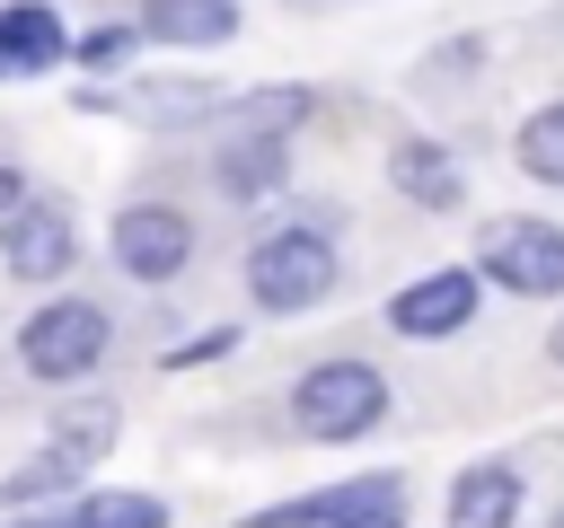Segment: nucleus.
Instances as JSON below:
<instances>
[{
  "instance_id": "1",
  "label": "nucleus",
  "mask_w": 564,
  "mask_h": 528,
  "mask_svg": "<svg viewBox=\"0 0 564 528\" xmlns=\"http://www.w3.org/2000/svg\"><path fill=\"white\" fill-rule=\"evenodd\" d=\"M291 414H300V431H317V440H361V431L388 414V378H379L370 361H317V370L300 378Z\"/></svg>"
},
{
  "instance_id": "2",
  "label": "nucleus",
  "mask_w": 564,
  "mask_h": 528,
  "mask_svg": "<svg viewBox=\"0 0 564 528\" xmlns=\"http://www.w3.org/2000/svg\"><path fill=\"white\" fill-rule=\"evenodd\" d=\"M247 290H256V308H317L326 290H335V246L317 238V229H273L256 255H247Z\"/></svg>"
},
{
  "instance_id": "3",
  "label": "nucleus",
  "mask_w": 564,
  "mask_h": 528,
  "mask_svg": "<svg viewBox=\"0 0 564 528\" xmlns=\"http://www.w3.org/2000/svg\"><path fill=\"white\" fill-rule=\"evenodd\" d=\"M18 361H26L35 378H88V370L106 361V308H97V299H53V308H35L26 334H18Z\"/></svg>"
},
{
  "instance_id": "4",
  "label": "nucleus",
  "mask_w": 564,
  "mask_h": 528,
  "mask_svg": "<svg viewBox=\"0 0 564 528\" xmlns=\"http://www.w3.org/2000/svg\"><path fill=\"white\" fill-rule=\"evenodd\" d=\"M485 273L520 299H555L564 290V229L555 220H494L485 229Z\"/></svg>"
},
{
  "instance_id": "5",
  "label": "nucleus",
  "mask_w": 564,
  "mask_h": 528,
  "mask_svg": "<svg viewBox=\"0 0 564 528\" xmlns=\"http://www.w3.org/2000/svg\"><path fill=\"white\" fill-rule=\"evenodd\" d=\"M476 317V273L467 264H449V273H423V282H405L397 299H388V326L397 334H414V343H432V334H458Z\"/></svg>"
},
{
  "instance_id": "6",
  "label": "nucleus",
  "mask_w": 564,
  "mask_h": 528,
  "mask_svg": "<svg viewBox=\"0 0 564 528\" xmlns=\"http://www.w3.org/2000/svg\"><path fill=\"white\" fill-rule=\"evenodd\" d=\"M185 255H194V229H185L176 211H159V202H132V211L115 220V264H123V273H141V282H167V273H185Z\"/></svg>"
},
{
  "instance_id": "7",
  "label": "nucleus",
  "mask_w": 564,
  "mask_h": 528,
  "mask_svg": "<svg viewBox=\"0 0 564 528\" xmlns=\"http://www.w3.org/2000/svg\"><path fill=\"white\" fill-rule=\"evenodd\" d=\"M70 220L53 211V202H35V211H18L9 220V238H0V264L18 273V282H53V273H70Z\"/></svg>"
},
{
  "instance_id": "8",
  "label": "nucleus",
  "mask_w": 564,
  "mask_h": 528,
  "mask_svg": "<svg viewBox=\"0 0 564 528\" xmlns=\"http://www.w3.org/2000/svg\"><path fill=\"white\" fill-rule=\"evenodd\" d=\"M62 53H70V35H62V18H53L44 0H9V9H0V79L53 70Z\"/></svg>"
},
{
  "instance_id": "9",
  "label": "nucleus",
  "mask_w": 564,
  "mask_h": 528,
  "mask_svg": "<svg viewBox=\"0 0 564 528\" xmlns=\"http://www.w3.org/2000/svg\"><path fill=\"white\" fill-rule=\"evenodd\" d=\"M388 185H397L405 202H423V211H449V202L467 194V176H458V158H449L441 141H397V150H388Z\"/></svg>"
},
{
  "instance_id": "10",
  "label": "nucleus",
  "mask_w": 564,
  "mask_h": 528,
  "mask_svg": "<svg viewBox=\"0 0 564 528\" xmlns=\"http://www.w3.org/2000/svg\"><path fill=\"white\" fill-rule=\"evenodd\" d=\"M520 519V475L511 466H467L449 484V528H511Z\"/></svg>"
},
{
  "instance_id": "11",
  "label": "nucleus",
  "mask_w": 564,
  "mask_h": 528,
  "mask_svg": "<svg viewBox=\"0 0 564 528\" xmlns=\"http://www.w3.org/2000/svg\"><path fill=\"white\" fill-rule=\"evenodd\" d=\"M229 26H238L229 0H141V35L159 44H220Z\"/></svg>"
},
{
  "instance_id": "12",
  "label": "nucleus",
  "mask_w": 564,
  "mask_h": 528,
  "mask_svg": "<svg viewBox=\"0 0 564 528\" xmlns=\"http://www.w3.org/2000/svg\"><path fill=\"white\" fill-rule=\"evenodd\" d=\"M397 510H405V484L397 475H352V484L326 493V528H405Z\"/></svg>"
},
{
  "instance_id": "13",
  "label": "nucleus",
  "mask_w": 564,
  "mask_h": 528,
  "mask_svg": "<svg viewBox=\"0 0 564 528\" xmlns=\"http://www.w3.org/2000/svg\"><path fill=\"white\" fill-rule=\"evenodd\" d=\"M220 185L247 202V194H273L282 185V132H238L229 150H220Z\"/></svg>"
},
{
  "instance_id": "14",
  "label": "nucleus",
  "mask_w": 564,
  "mask_h": 528,
  "mask_svg": "<svg viewBox=\"0 0 564 528\" xmlns=\"http://www.w3.org/2000/svg\"><path fill=\"white\" fill-rule=\"evenodd\" d=\"M520 167L546 176V185H564V106H546V114L520 123Z\"/></svg>"
},
{
  "instance_id": "15",
  "label": "nucleus",
  "mask_w": 564,
  "mask_h": 528,
  "mask_svg": "<svg viewBox=\"0 0 564 528\" xmlns=\"http://www.w3.org/2000/svg\"><path fill=\"white\" fill-rule=\"evenodd\" d=\"M79 528H167V510L150 493H88L79 502Z\"/></svg>"
},
{
  "instance_id": "16",
  "label": "nucleus",
  "mask_w": 564,
  "mask_h": 528,
  "mask_svg": "<svg viewBox=\"0 0 564 528\" xmlns=\"http://www.w3.org/2000/svg\"><path fill=\"white\" fill-rule=\"evenodd\" d=\"M132 97H141V114H150V123H203V114L220 106L212 88H132Z\"/></svg>"
},
{
  "instance_id": "17",
  "label": "nucleus",
  "mask_w": 564,
  "mask_h": 528,
  "mask_svg": "<svg viewBox=\"0 0 564 528\" xmlns=\"http://www.w3.org/2000/svg\"><path fill=\"white\" fill-rule=\"evenodd\" d=\"M132 35H141V26H88V35H79V62H97V70H115V62L132 53Z\"/></svg>"
},
{
  "instance_id": "18",
  "label": "nucleus",
  "mask_w": 564,
  "mask_h": 528,
  "mask_svg": "<svg viewBox=\"0 0 564 528\" xmlns=\"http://www.w3.org/2000/svg\"><path fill=\"white\" fill-rule=\"evenodd\" d=\"M0 211H9V220L26 211V185H18V167H0Z\"/></svg>"
},
{
  "instance_id": "19",
  "label": "nucleus",
  "mask_w": 564,
  "mask_h": 528,
  "mask_svg": "<svg viewBox=\"0 0 564 528\" xmlns=\"http://www.w3.org/2000/svg\"><path fill=\"white\" fill-rule=\"evenodd\" d=\"M0 528H79V510H62V519H53V510H35V519H0Z\"/></svg>"
},
{
  "instance_id": "20",
  "label": "nucleus",
  "mask_w": 564,
  "mask_h": 528,
  "mask_svg": "<svg viewBox=\"0 0 564 528\" xmlns=\"http://www.w3.org/2000/svg\"><path fill=\"white\" fill-rule=\"evenodd\" d=\"M555 361H564V326H555Z\"/></svg>"
},
{
  "instance_id": "21",
  "label": "nucleus",
  "mask_w": 564,
  "mask_h": 528,
  "mask_svg": "<svg viewBox=\"0 0 564 528\" xmlns=\"http://www.w3.org/2000/svg\"><path fill=\"white\" fill-rule=\"evenodd\" d=\"M555 528H564V510H555Z\"/></svg>"
}]
</instances>
